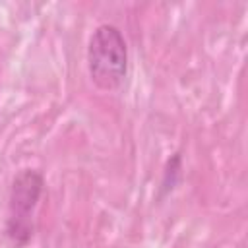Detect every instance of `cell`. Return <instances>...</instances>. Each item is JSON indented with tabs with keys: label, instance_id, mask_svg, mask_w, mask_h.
Wrapping results in <instances>:
<instances>
[{
	"label": "cell",
	"instance_id": "cell-1",
	"mask_svg": "<svg viewBox=\"0 0 248 248\" xmlns=\"http://www.w3.org/2000/svg\"><path fill=\"white\" fill-rule=\"evenodd\" d=\"M87 72L103 91H114L128 74V45L122 31L112 23H101L87 43Z\"/></svg>",
	"mask_w": 248,
	"mask_h": 248
},
{
	"label": "cell",
	"instance_id": "cell-2",
	"mask_svg": "<svg viewBox=\"0 0 248 248\" xmlns=\"http://www.w3.org/2000/svg\"><path fill=\"white\" fill-rule=\"evenodd\" d=\"M45 190V176L37 169L19 170L10 186L6 234L16 246H25L35 229V211Z\"/></svg>",
	"mask_w": 248,
	"mask_h": 248
}]
</instances>
